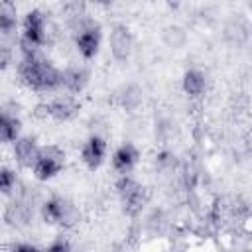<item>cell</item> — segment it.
<instances>
[{"mask_svg": "<svg viewBox=\"0 0 252 252\" xmlns=\"http://www.w3.org/2000/svg\"><path fill=\"white\" fill-rule=\"evenodd\" d=\"M20 128H22V122L16 114H12L10 110H2V118H0V136H2V142L4 144H10V142H16L20 138Z\"/></svg>", "mask_w": 252, "mask_h": 252, "instance_id": "obj_13", "label": "cell"}, {"mask_svg": "<svg viewBox=\"0 0 252 252\" xmlns=\"http://www.w3.org/2000/svg\"><path fill=\"white\" fill-rule=\"evenodd\" d=\"M100 4H110V0H98Z\"/></svg>", "mask_w": 252, "mask_h": 252, "instance_id": "obj_20", "label": "cell"}, {"mask_svg": "<svg viewBox=\"0 0 252 252\" xmlns=\"http://www.w3.org/2000/svg\"><path fill=\"white\" fill-rule=\"evenodd\" d=\"M110 51H112V57L116 61H126L130 57V51H132V33L126 26L118 24L114 26L112 33H110Z\"/></svg>", "mask_w": 252, "mask_h": 252, "instance_id": "obj_8", "label": "cell"}, {"mask_svg": "<svg viewBox=\"0 0 252 252\" xmlns=\"http://www.w3.org/2000/svg\"><path fill=\"white\" fill-rule=\"evenodd\" d=\"M39 146L35 142V138L32 136H20L16 142H14V156H16V161L22 165V167H30L33 169L37 158H39Z\"/></svg>", "mask_w": 252, "mask_h": 252, "instance_id": "obj_7", "label": "cell"}, {"mask_svg": "<svg viewBox=\"0 0 252 252\" xmlns=\"http://www.w3.org/2000/svg\"><path fill=\"white\" fill-rule=\"evenodd\" d=\"M136 161H138V150H136L132 144L120 146V148L114 152V158H112V165H114V169H116L120 175L130 173L132 167L136 165Z\"/></svg>", "mask_w": 252, "mask_h": 252, "instance_id": "obj_11", "label": "cell"}, {"mask_svg": "<svg viewBox=\"0 0 252 252\" xmlns=\"http://www.w3.org/2000/svg\"><path fill=\"white\" fill-rule=\"evenodd\" d=\"M98 43H100V28L94 22L85 20L77 28V49L85 59H93L98 51Z\"/></svg>", "mask_w": 252, "mask_h": 252, "instance_id": "obj_6", "label": "cell"}, {"mask_svg": "<svg viewBox=\"0 0 252 252\" xmlns=\"http://www.w3.org/2000/svg\"><path fill=\"white\" fill-rule=\"evenodd\" d=\"M41 215H43V220L49 222V224H59V226H73L77 220H79V213L75 209L73 203H69L67 199H61V197H53L49 201L43 203L41 207Z\"/></svg>", "mask_w": 252, "mask_h": 252, "instance_id": "obj_3", "label": "cell"}, {"mask_svg": "<svg viewBox=\"0 0 252 252\" xmlns=\"http://www.w3.org/2000/svg\"><path fill=\"white\" fill-rule=\"evenodd\" d=\"M16 26H18L16 6L10 0H2V6H0V32H2V37L8 39L16 32Z\"/></svg>", "mask_w": 252, "mask_h": 252, "instance_id": "obj_14", "label": "cell"}, {"mask_svg": "<svg viewBox=\"0 0 252 252\" xmlns=\"http://www.w3.org/2000/svg\"><path fill=\"white\" fill-rule=\"evenodd\" d=\"M65 165V154L57 146H45L39 150V158L33 165V175L41 181L55 177Z\"/></svg>", "mask_w": 252, "mask_h": 252, "instance_id": "obj_4", "label": "cell"}, {"mask_svg": "<svg viewBox=\"0 0 252 252\" xmlns=\"http://www.w3.org/2000/svg\"><path fill=\"white\" fill-rule=\"evenodd\" d=\"M224 39L232 45H242L248 39V26L244 20L234 18L224 26Z\"/></svg>", "mask_w": 252, "mask_h": 252, "instance_id": "obj_15", "label": "cell"}, {"mask_svg": "<svg viewBox=\"0 0 252 252\" xmlns=\"http://www.w3.org/2000/svg\"><path fill=\"white\" fill-rule=\"evenodd\" d=\"M45 41V16L39 10L28 12L24 18L22 47H39Z\"/></svg>", "mask_w": 252, "mask_h": 252, "instance_id": "obj_5", "label": "cell"}, {"mask_svg": "<svg viewBox=\"0 0 252 252\" xmlns=\"http://www.w3.org/2000/svg\"><path fill=\"white\" fill-rule=\"evenodd\" d=\"M16 185V177L14 173L8 169V167H2V173H0V189L4 195H10V191L14 189Z\"/></svg>", "mask_w": 252, "mask_h": 252, "instance_id": "obj_19", "label": "cell"}, {"mask_svg": "<svg viewBox=\"0 0 252 252\" xmlns=\"http://www.w3.org/2000/svg\"><path fill=\"white\" fill-rule=\"evenodd\" d=\"M116 189H118V195H120V203H122L124 213L130 215V217L138 215L142 211L144 203H146V191H144V187L126 173V175H120V179L116 183Z\"/></svg>", "mask_w": 252, "mask_h": 252, "instance_id": "obj_2", "label": "cell"}, {"mask_svg": "<svg viewBox=\"0 0 252 252\" xmlns=\"http://www.w3.org/2000/svg\"><path fill=\"white\" fill-rule=\"evenodd\" d=\"M89 69L85 67H69L63 71V87L69 93H81L89 83Z\"/></svg>", "mask_w": 252, "mask_h": 252, "instance_id": "obj_12", "label": "cell"}, {"mask_svg": "<svg viewBox=\"0 0 252 252\" xmlns=\"http://www.w3.org/2000/svg\"><path fill=\"white\" fill-rule=\"evenodd\" d=\"M47 104H49V116L53 120H57V122L71 120L79 112V108H81V104L73 96H59V98H53Z\"/></svg>", "mask_w": 252, "mask_h": 252, "instance_id": "obj_9", "label": "cell"}, {"mask_svg": "<svg viewBox=\"0 0 252 252\" xmlns=\"http://www.w3.org/2000/svg\"><path fill=\"white\" fill-rule=\"evenodd\" d=\"M24 59L18 67L20 79L33 91H53L63 87V71L55 69L37 49L39 47H22Z\"/></svg>", "mask_w": 252, "mask_h": 252, "instance_id": "obj_1", "label": "cell"}, {"mask_svg": "<svg viewBox=\"0 0 252 252\" xmlns=\"http://www.w3.org/2000/svg\"><path fill=\"white\" fill-rule=\"evenodd\" d=\"M104 154H106V142L96 134L91 136L83 146V161L87 163L89 169H96L104 161Z\"/></svg>", "mask_w": 252, "mask_h": 252, "instance_id": "obj_10", "label": "cell"}, {"mask_svg": "<svg viewBox=\"0 0 252 252\" xmlns=\"http://www.w3.org/2000/svg\"><path fill=\"white\" fill-rule=\"evenodd\" d=\"M118 98H120V104H122L126 110H132V108H136V106L140 104L142 94H140V91H138L134 85H128V87L122 89V93L118 94Z\"/></svg>", "mask_w": 252, "mask_h": 252, "instance_id": "obj_17", "label": "cell"}, {"mask_svg": "<svg viewBox=\"0 0 252 252\" xmlns=\"http://www.w3.org/2000/svg\"><path fill=\"white\" fill-rule=\"evenodd\" d=\"M163 41L169 47H181L185 43V32L177 26H169L163 30Z\"/></svg>", "mask_w": 252, "mask_h": 252, "instance_id": "obj_18", "label": "cell"}, {"mask_svg": "<svg viewBox=\"0 0 252 252\" xmlns=\"http://www.w3.org/2000/svg\"><path fill=\"white\" fill-rule=\"evenodd\" d=\"M183 91L189 96H199L205 91V75L197 69H189L183 75Z\"/></svg>", "mask_w": 252, "mask_h": 252, "instance_id": "obj_16", "label": "cell"}]
</instances>
